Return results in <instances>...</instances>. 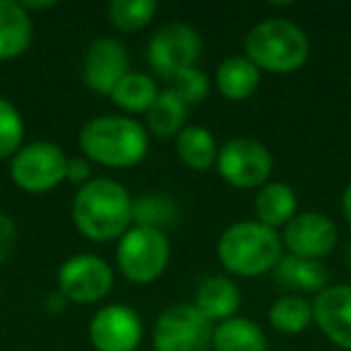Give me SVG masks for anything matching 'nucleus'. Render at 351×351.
I'll return each instance as SVG.
<instances>
[{
	"mask_svg": "<svg viewBox=\"0 0 351 351\" xmlns=\"http://www.w3.org/2000/svg\"><path fill=\"white\" fill-rule=\"evenodd\" d=\"M132 202L125 186L111 178H92L80 188L73 200V221L77 231L89 241L121 239L132 224Z\"/></svg>",
	"mask_w": 351,
	"mask_h": 351,
	"instance_id": "1",
	"label": "nucleus"
},
{
	"mask_svg": "<svg viewBox=\"0 0 351 351\" xmlns=\"http://www.w3.org/2000/svg\"><path fill=\"white\" fill-rule=\"evenodd\" d=\"M80 149L89 161L111 169H128L140 164L149 149L145 125L128 116L92 118L80 130Z\"/></svg>",
	"mask_w": 351,
	"mask_h": 351,
	"instance_id": "2",
	"label": "nucleus"
},
{
	"mask_svg": "<svg viewBox=\"0 0 351 351\" xmlns=\"http://www.w3.org/2000/svg\"><path fill=\"white\" fill-rule=\"evenodd\" d=\"M282 248V236L255 219L231 224L221 234L217 255L224 269L236 277H263L277 267Z\"/></svg>",
	"mask_w": 351,
	"mask_h": 351,
	"instance_id": "3",
	"label": "nucleus"
},
{
	"mask_svg": "<svg viewBox=\"0 0 351 351\" xmlns=\"http://www.w3.org/2000/svg\"><path fill=\"white\" fill-rule=\"evenodd\" d=\"M311 56V41L306 32L291 20L272 17L263 20L245 36V58L258 70L267 73H293Z\"/></svg>",
	"mask_w": 351,
	"mask_h": 351,
	"instance_id": "4",
	"label": "nucleus"
},
{
	"mask_svg": "<svg viewBox=\"0 0 351 351\" xmlns=\"http://www.w3.org/2000/svg\"><path fill=\"white\" fill-rule=\"evenodd\" d=\"M171 258V243L161 229L130 226L118 241L116 263L125 279L135 284H152L164 274Z\"/></svg>",
	"mask_w": 351,
	"mask_h": 351,
	"instance_id": "5",
	"label": "nucleus"
},
{
	"mask_svg": "<svg viewBox=\"0 0 351 351\" xmlns=\"http://www.w3.org/2000/svg\"><path fill=\"white\" fill-rule=\"evenodd\" d=\"M215 327L193 303L171 306L156 317L154 351H212Z\"/></svg>",
	"mask_w": 351,
	"mask_h": 351,
	"instance_id": "6",
	"label": "nucleus"
},
{
	"mask_svg": "<svg viewBox=\"0 0 351 351\" xmlns=\"http://www.w3.org/2000/svg\"><path fill=\"white\" fill-rule=\"evenodd\" d=\"M200 53V34L183 22H171V25L159 27L147 46L149 68L164 80H176L181 73L195 68Z\"/></svg>",
	"mask_w": 351,
	"mask_h": 351,
	"instance_id": "7",
	"label": "nucleus"
},
{
	"mask_svg": "<svg viewBox=\"0 0 351 351\" xmlns=\"http://www.w3.org/2000/svg\"><path fill=\"white\" fill-rule=\"evenodd\" d=\"M68 156L53 142H32L22 147L10 161V176L17 188L32 195L53 191L65 181Z\"/></svg>",
	"mask_w": 351,
	"mask_h": 351,
	"instance_id": "8",
	"label": "nucleus"
},
{
	"mask_svg": "<svg viewBox=\"0 0 351 351\" xmlns=\"http://www.w3.org/2000/svg\"><path fill=\"white\" fill-rule=\"evenodd\" d=\"M272 154L253 137H234L219 149L217 171L234 188H263L272 173Z\"/></svg>",
	"mask_w": 351,
	"mask_h": 351,
	"instance_id": "9",
	"label": "nucleus"
},
{
	"mask_svg": "<svg viewBox=\"0 0 351 351\" xmlns=\"http://www.w3.org/2000/svg\"><path fill=\"white\" fill-rule=\"evenodd\" d=\"M113 287V269L97 255H73L58 269V291L65 301L97 303Z\"/></svg>",
	"mask_w": 351,
	"mask_h": 351,
	"instance_id": "10",
	"label": "nucleus"
},
{
	"mask_svg": "<svg viewBox=\"0 0 351 351\" xmlns=\"http://www.w3.org/2000/svg\"><path fill=\"white\" fill-rule=\"evenodd\" d=\"M89 339L97 351H135L142 341V320L132 308L113 303L94 313Z\"/></svg>",
	"mask_w": 351,
	"mask_h": 351,
	"instance_id": "11",
	"label": "nucleus"
},
{
	"mask_svg": "<svg viewBox=\"0 0 351 351\" xmlns=\"http://www.w3.org/2000/svg\"><path fill=\"white\" fill-rule=\"evenodd\" d=\"M128 73H130V56L121 41L101 36L89 44L82 60V77L92 92L111 97L116 84Z\"/></svg>",
	"mask_w": 351,
	"mask_h": 351,
	"instance_id": "12",
	"label": "nucleus"
},
{
	"mask_svg": "<svg viewBox=\"0 0 351 351\" xmlns=\"http://www.w3.org/2000/svg\"><path fill=\"white\" fill-rule=\"evenodd\" d=\"M282 245L289 250V255L320 260L335 250L337 226L322 212H301L284 226Z\"/></svg>",
	"mask_w": 351,
	"mask_h": 351,
	"instance_id": "13",
	"label": "nucleus"
},
{
	"mask_svg": "<svg viewBox=\"0 0 351 351\" xmlns=\"http://www.w3.org/2000/svg\"><path fill=\"white\" fill-rule=\"evenodd\" d=\"M313 322L332 344L351 351V284L322 289L313 301Z\"/></svg>",
	"mask_w": 351,
	"mask_h": 351,
	"instance_id": "14",
	"label": "nucleus"
},
{
	"mask_svg": "<svg viewBox=\"0 0 351 351\" xmlns=\"http://www.w3.org/2000/svg\"><path fill=\"white\" fill-rule=\"evenodd\" d=\"M274 277L289 291L298 293H320L322 289H327V272L322 260H308L298 258V255H282V260L274 267Z\"/></svg>",
	"mask_w": 351,
	"mask_h": 351,
	"instance_id": "15",
	"label": "nucleus"
},
{
	"mask_svg": "<svg viewBox=\"0 0 351 351\" xmlns=\"http://www.w3.org/2000/svg\"><path fill=\"white\" fill-rule=\"evenodd\" d=\"M193 306L210 322H224L236 317V311L241 308V291L229 277H207L197 287Z\"/></svg>",
	"mask_w": 351,
	"mask_h": 351,
	"instance_id": "16",
	"label": "nucleus"
},
{
	"mask_svg": "<svg viewBox=\"0 0 351 351\" xmlns=\"http://www.w3.org/2000/svg\"><path fill=\"white\" fill-rule=\"evenodd\" d=\"M32 44V17L15 0H0V60L22 56Z\"/></svg>",
	"mask_w": 351,
	"mask_h": 351,
	"instance_id": "17",
	"label": "nucleus"
},
{
	"mask_svg": "<svg viewBox=\"0 0 351 351\" xmlns=\"http://www.w3.org/2000/svg\"><path fill=\"white\" fill-rule=\"evenodd\" d=\"M296 207H298L296 193H293L291 186H287L282 181L265 183L258 195H255V215H258V221L274 231L279 226H287L296 217Z\"/></svg>",
	"mask_w": 351,
	"mask_h": 351,
	"instance_id": "18",
	"label": "nucleus"
},
{
	"mask_svg": "<svg viewBox=\"0 0 351 351\" xmlns=\"http://www.w3.org/2000/svg\"><path fill=\"white\" fill-rule=\"evenodd\" d=\"M217 89L229 101H245L260 87V70L245 56H229L217 68Z\"/></svg>",
	"mask_w": 351,
	"mask_h": 351,
	"instance_id": "19",
	"label": "nucleus"
},
{
	"mask_svg": "<svg viewBox=\"0 0 351 351\" xmlns=\"http://www.w3.org/2000/svg\"><path fill=\"white\" fill-rule=\"evenodd\" d=\"M212 349L215 351H267V337L245 317H231L215 327L212 337Z\"/></svg>",
	"mask_w": 351,
	"mask_h": 351,
	"instance_id": "20",
	"label": "nucleus"
},
{
	"mask_svg": "<svg viewBox=\"0 0 351 351\" xmlns=\"http://www.w3.org/2000/svg\"><path fill=\"white\" fill-rule=\"evenodd\" d=\"M176 152L181 156L186 166L195 171H207L217 164V149L215 135L202 125H188L176 135Z\"/></svg>",
	"mask_w": 351,
	"mask_h": 351,
	"instance_id": "21",
	"label": "nucleus"
},
{
	"mask_svg": "<svg viewBox=\"0 0 351 351\" xmlns=\"http://www.w3.org/2000/svg\"><path fill=\"white\" fill-rule=\"evenodd\" d=\"M186 104L173 89H164L156 94L154 104L149 106L147 116V125L156 137H171L178 135L183 130V121H186Z\"/></svg>",
	"mask_w": 351,
	"mask_h": 351,
	"instance_id": "22",
	"label": "nucleus"
},
{
	"mask_svg": "<svg viewBox=\"0 0 351 351\" xmlns=\"http://www.w3.org/2000/svg\"><path fill=\"white\" fill-rule=\"evenodd\" d=\"M156 94H159V89L149 75L128 73L111 92V101L125 113H147L154 104Z\"/></svg>",
	"mask_w": 351,
	"mask_h": 351,
	"instance_id": "23",
	"label": "nucleus"
},
{
	"mask_svg": "<svg viewBox=\"0 0 351 351\" xmlns=\"http://www.w3.org/2000/svg\"><path fill=\"white\" fill-rule=\"evenodd\" d=\"M269 325L282 335H301L313 322V303L296 293L277 298L269 308Z\"/></svg>",
	"mask_w": 351,
	"mask_h": 351,
	"instance_id": "24",
	"label": "nucleus"
},
{
	"mask_svg": "<svg viewBox=\"0 0 351 351\" xmlns=\"http://www.w3.org/2000/svg\"><path fill=\"white\" fill-rule=\"evenodd\" d=\"M156 15L154 0H113L108 5V20L121 32H140Z\"/></svg>",
	"mask_w": 351,
	"mask_h": 351,
	"instance_id": "25",
	"label": "nucleus"
},
{
	"mask_svg": "<svg viewBox=\"0 0 351 351\" xmlns=\"http://www.w3.org/2000/svg\"><path fill=\"white\" fill-rule=\"evenodd\" d=\"M25 140V121L12 101L0 97V159L15 156Z\"/></svg>",
	"mask_w": 351,
	"mask_h": 351,
	"instance_id": "26",
	"label": "nucleus"
},
{
	"mask_svg": "<svg viewBox=\"0 0 351 351\" xmlns=\"http://www.w3.org/2000/svg\"><path fill=\"white\" fill-rule=\"evenodd\" d=\"M210 77H207L205 70H200L195 65V68L186 70V73H181L178 77L173 80V92L178 94V97L183 99V104H200L207 99V94H210Z\"/></svg>",
	"mask_w": 351,
	"mask_h": 351,
	"instance_id": "27",
	"label": "nucleus"
},
{
	"mask_svg": "<svg viewBox=\"0 0 351 351\" xmlns=\"http://www.w3.org/2000/svg\"><path fill=\"white\" fill-rule=\"evenodd\" d=\"M17 243V229H15V221L5 215V212H0V265L5 263L10 258L12 248Z\"/></svg>",
	"mask_w": 351,
	"mask_h": 351,
	"instance_id": "28",
	"label": "nucleus"
},
{
	"mask_svg": "<svg viewBox=\"0 0 351 351\" xmlns=\"http://www.w3.org/2000/svg\"><path fill=\"white\" fill-rule=\"evenodd\" d=\"M89 173H92V169H89L87 159H68V169H65V178H68L70 183H89L92 178H89Z\"/></svg>",
	"mask_w": 351,
	"mask_h": 351,
	"instance_id": "29",
	"label": "nucleus"
},
{
	"mask_svg": "<svg viewBox=\"0 0 351 351\" xmlns=\"http://www.w3.org/2000/svg\"><path fill=\"white\" fill-rule=\"evenodd\" d=\"M341 212H344V219L351 224V186L344 191V195H341Z\"/></svg>",
	"mask_w": 351,
	"mask_h": 351,
	"instance_id": "30",
	"label": "nucleus"
},
{
	"mask_svg": "<svg viewBox=\"0 0 351 351\" xmlns=\"http://www.w3.org/2000/svg\"><path fill=\"white\" fill-rule=\"evenodd\" d=\"M344 260H346V265H349V269H351V243H349V248H346V253H344Z\"/></svg>",
	"mask_w": 351,
	"mask_h": 351,
	"instance_id": "31",
	"label": "nucleus"
}]
</instances>
